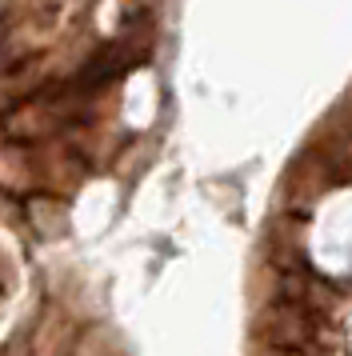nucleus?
<instances>
[{
  "label": "nucleus",
  "mask_w": 352,
  "mask_h": 356,
  "mask_svg": "<svg viewBox=\"0 0 352 356\" xmlns=\"http://www.w3.org/2000/svg\"><path fill=\"white\" fill-rule=\"evenodd\" d=\"M0 188H8V193H24V188H29L24 156H20L16 148H4V152H0Z\"/></svg>",
  "instance_id": "obj_6"
},
{
  "label": "nucleus",
  "mask_w": 352,
  "mask_h": 356,
  "mask_svg": "<svg viewBox=\"0 0 352 356\" xmlns=\"http://www.w3.org/2000/svg\"><path fill=\"white\" fill-rule=\"evenodd\" d=\"M72 356H120V340L112 337L109 328H88L77 340V353Z\"/></svg>",
  "instance_id": "obj_7"
},
{
  "label": "nucleus",
  "mask_w": 352,
  "mask_h": 356,
  "mask_svg": "<svg viewBox=\"0 0 352 356\" xmlns=\"http://www.w3.org/2000/svg\"><path fill=\"white\" fill-rule=\"evenodd\" d=\"M253 356H308V353H285V348H264V344H256Z\"/></svg>",
  "instance_id": "obj_8"
},
{
  "label": "nucleus",
  "mask_w": 352,
  "mask_h": 356,
  "mask_svg": "<svg viewBox=\"0 0 352 356\" xmlns=\"http://www.w3.org/2000/svg\"><path fill=\"white\" fill-rule=\"evenodd\" d=\"M56 120H61V113H56L52 100H32V104H24L8 116V132L24 136V140H36V136H48L56 129Z\"/></svg>",
  "instance_id": "obj_5"
},
{
  "label": "nucleus",
  "mask_w": 352,
  "mask_h": 356,
  "mask_svg": "<svg viewBox=\"0 0 352 356\" xmlns=\"http://www.w3.org/2000/svg\"><path fill=\"white\" fill-rule=\"evenodd\" d=\"M253 340L264 348L308 356H336V348H340L336 316H324V312H312L301 305H256Z\"/></svg>",
  "instance_id": "obj_1"
},
{
  "label": "nucleus",
  "mask_w": 352,
  "mask_h": 356,
  "mask_svg": "<svg viewBox=\"0 0 352 356\" xmlns=\"http://www.w3.org/2000/svg\"><path fill=\"white\" fill-rule=\"evenodd\" d=\"M336 184H340V177L328 168V161H324L320 152H312V148H304L301 156H296V164L285 172L280 204H288V216H304V212L312 209L328 188H336Z\"/></svg>",
  "instance_id": "obj_3"
},
{
  "label": "nucleus",
  "mask_w": 352,
  "mask_h": 356,
  "mask_svg": "<svg viewBox=\"0 0 352 356\" xmlns=\"http://www.w3.org/2000/svg\"><path fill=\"white\" fill-rule=\"evenodd\" d=\"M77 328H72V316L61 312V308H48L36 332H32V356H72L77 353Z\"/></svg>",
  "instance_id": "obj_4"
},
{
  "label": "nucleus",
  "mask_w": 352,
  "mask_h": 356,
  "mask_svg": "<svg viewBox=\"0 0 352 356\" xmlns=\"http://www.w3.org/2000/svg\"><path fill=\"white\" fill-rule=\"evenodd\" d=\"M256 305H301L324 316H336L344 305V292L333 280L317 276L308 264L304 268H276V264H260V273L253 280Z\"/></svg>",
  "instance_id": "obj_2"
}]
</instances>
